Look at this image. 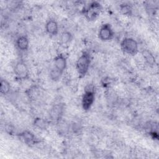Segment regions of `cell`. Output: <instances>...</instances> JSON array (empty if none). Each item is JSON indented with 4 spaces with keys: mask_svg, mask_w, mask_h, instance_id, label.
I'll return each mask as SVG.
<instances>
[{
    "mask_svg": "<svg viewBox=\"0 0 159 159\" xmlns=\"http://www.w3.org/2000/svg\"><path fill=\"white\" fill-rule=\"evenodd\" d=\"M91 58L89 52H83L78 58L76 63V69L80 77H84L88 72Z\"/></svg>",
    "mask_w": 159,
    "mask_h": 159,
    "instance_id": "1",
    "label": "cell"
},
{
    "mask_svg": "<svg viewBox=\"0 0 159 159\" xmlns=\"http://www.w3.org/2000/svg\"><path fill=\"white\" fill-rule=\"evenodd\" d=\"M95 99L94 87L92 84H88L84 89L81 99V106L83 109L87 111L93 106Z\"/></svg>",
    "mask_w": 159,
    "mask_h": 159,
    "instance_id": "2",
    "label": "cell"
},
{
    "mask_svg": "<svg viewBox=\"0 0 159 159\" xmlns=\"http://www.w3.org/2000/svg\"><path fill=\"white\" fill-rule=\"evenodd\" d=\"M122 50L129 55H134L138 53L139 45L137 42L131 37H125L120 42Z\"/></svg>",
    "mask_w": 159,
    "mask_h": 159,
    "instance_id": "3",
    "label": "cell"
},
{
    "mask_svg": "<svg viewBox=\"0 0 159 159\" xmlns=\"http://www.w3.org/2000/svg\"><path fill=\"white\" fill-rule=\"evenodd\" d=\"M101 11V4L97 1H93L84 9L83 14L88 20L93 21L99 16Z\"/></svg>",
    "mask_w": 159,
    "mask_h": 159,
    "instance_id": "4",
    "label": "cell"
},
{
    "mask_svg": "<svg viewBox=\"0 0 159 159\" xmlns=\"http://www.w3.org/2000/svg\"><path fill=\"white\" fill-rule=\"evenodd\" d=\"M14 72L16 78L20 80L27 79L29 75L28 67L22 60H20L16 63L14 67Z\"/></svg>",
    "mask_w": 159,
    "mask_h": 159,
    "instance_id": "5",
    "label": "cell"
},
{
    "mask_svg": "<svg viewBox=\"0 0 159 159\" xmlns=\"http://www.w3.org/2000/svg\"><path fill=\"white\" fill-rule=\"evenodd\" d=\"M114 35V30L109 24H104L99 28L98 37L102 41H109L113 38Z\"/></svg>",
    "mask_w": 159,
    "mask_h": 159,
    "instance_id": "6",
    "label": "cell"
},
{
    "mask_svg": "<svg viewBox=\"0 0 159 159\" xmlns=\"http://www.w3.org/2000/svg\"><path fill=\"white\" fill-rule=\"evenodd\" d=\"M17 135L20 140H22L25 144L29 145H35L39 142L36 136L32 132L29 130L22 131Z\"/></svg>",
    "mask_w": 159,
    "mask_h": 159,
    "instance_id": "7",
    "label": "cell"
},
{
    "mask_svg": "<svg viewBox=\"0 0 159 159\" xmlns=\"http://www.w3.org/2000/svg\"><path fill=\"white\" fill-rule=\"evenodd\" d=\"M67 66V61L65 56L63 54L57 55L53 59V68L63 73Z\"/></svg>",
    "mask_w": 159,
    "mask_h": 159,
    "instance_id": "8",
    "label": "cell"
},
{
    "mask_svg": "<svg viewBox=\"0 0 159 159\" xmlns=\"http://www.w3.org/2000/svg\"><path fill=\"white\" fill-rule=\"evenodd\" d=\"M45 29L48 34L52 36H55L57 35L58 32V24L55 19H50L46 22Z\"/></svg>",
    "mask_w": 159,
    "mask_h": 159,
    "instance_id": "9",
    "label": "cell"
},
{
    "mask_svg": "<svg viewBox=\"0 0 159 159\" xmlns=\"http://www.w3.org/2000/svg\"><path fill=\"white\" fill-rule=\"evenodd\" d=\"M16 44L19 50L22 52L27 51L29 47V39L25 35H20L17 39Z\"/></svg>",
    "mask_w": 159,
    "mask_h": 159,
    "instance_id": "10",
    "label": "cell"
},
{
    "mask_svg": "<svg viewBox=\"0 0 159 159\" xmlns=\"http://www.w3.org/2000/svg\"><path fill=\"white\" fill-rule=\"evenodd\" d=\"M59 39L61 45H68L73 39V35L70 32L65 31L61 34Z\"/></svg>",
    "mask_w": 159,
    "mask_h": 159,
    "instance_id": "11",
    "label": "cell"
},
{
    "mask_svg": "<svg viewBox=\"0 0 159 159\" xmlns=\"http://www.w3.org/2000/svg\"><path fill=\"white\" fill-rule=\"evenodd\" d=\"M63 107L61 105H55L52 109L50 112V116L53 119L58 120L60 118L63 113Z\"/></svg>",
    "mask_w": 159,
    "mask_h": 159,
    "instance_id": "12",
    "label": "cell"
},
{
    "mask_svg": "<svg viewBox=\"0 0 159 159\" xmlns=\"http://www.w3.org/2000/svg\"><path fill=\"white\" fill-rule=\"evenodd\" d=\"M10 83L5 79H1L0 84V92L2 95H6L9 93L11 91Z\"/></svg>",
    "mask_w": 159,
    "mask_h": 159,
    "instance_id": "13",
    "label": "cell"
},
{
    "mask_svg": "<svg viewBox=\"0 0 159 159\" xmlns=\"http://www.w3.org/2000/svg\"><path fill=\"white\" fill-rule=\"evenodd\" d=\"M62 75L63 73H61V72H60L59 71L53 68H52L50 71V78L52 80L55 81L59 80L61 78Z\"/></svg>",
    "mask_w": 159,
    "mask_h": 159,
    "instance_id": "14",
    "label": "cell"
},
{
    "mask_svg": "<svg viewBox=\"0 0 159 159\" xmlns=\"http://www.w3.org/2000/svg\"><path fill=\"white\" fill-rule=\"evenodd\" d=\"M47 124V122L44 119L41 118H37L34 120V125L42 129H45Z\"/></svg>",
    "mask_w": 159,
    "mask_h": 159,
    "instance_id": "15",
    "label": "cell"
},
{
    "mask_svg": "<svg viewBox=\"0 0 159 159\" xmlns=\"http://www.w3.org/2000/svg\"><path fill=\"white\" fill-rule=\"evenodd\" d=\"M120 11L124 14H130L131 8L128 4H122L120 6Z\"/></svg>",
    "mask_w": 159,
    "mask_h": 159,
    "instance_id": "16",
    "label": "cell"
}]
</instances>
